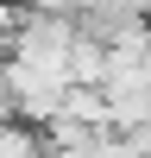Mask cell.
<instances>
[{"mask_svg":"<svg viewBox=\"0 0 151 158\" xmlns=\"http://www.w3.org/2000/svg\"><path fill=\"white\" fill-rule=\"evenodd\" d=\"M19 25H25V0H0V63L19 44Z\"/></svg>","mask_w":151,"mask_h":158,"instance_id":"2","label":"cell"},{"mask_svg":"<svg viewBox=\"0 0 151 158\" xmlns=\"http://www.w3.org/2000/svg\"><path fill=\"white\" fill-rule=\"evenodd\" d=\"M0 127H13V89H6V63H0Z\"/></svg>","mask_w":151,"mask_h":158,"instance_id":"3","label":"cell"},{"mask_svg":"<svg viewBox=\"0 0 151 158\" xmlns=\"http://www.w3.org/2000/svg\"><path fill=\"white\" fill-rule=\"evenodd\" d=\"M138 6H145V19H151V0H138Z\"/></svg>","mask_w":151,"mask_h":158,"instance_id":"4","label":"cell"},{"mask_svg":"<svg viewBox=\"0 0 151 158\" xmlns=\"http://www.w3.org/2000/svg\"><path fill=\"white\" fill-rule=\"evenodd\" d=\"M88 6H95V0H25V13H44V19H69V25H82V19H88Z\"/></svg>","mask_w":151,"mask_h":158,"instance_id":"1","label":"cell"}]
</instances>
